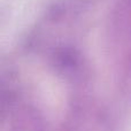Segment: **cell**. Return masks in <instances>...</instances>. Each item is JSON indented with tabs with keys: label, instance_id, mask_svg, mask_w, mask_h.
<instances>
[{
	"label": "cell",
	"instance_id": "cell-1",
	"mask_svg": "<svg viewBox=\"0 0 131 131\" xmlns=\"http://www.w3.org/2000/svg\"><path fill=\"white\" fill-rule=\"evenodd\" d=\"M60 131H114L107 109L85 93H76L69 105Z\"/></svg>",
	"mask_w": 131,
	"mask_h": 131
},
{
	"label": "cell",
	"instance_id": "cell-2",
	"mask_svg": "<svg viewBox=\"0 0 131 131\" xmlns=\"http://www.w3.org/2000/svg\"><path fill=\"white\" fill-rule=\"evenodd\" d=\"M109 46L120 69L131 62V0H120L108 20Z\"/></svg>",
	"mask_w": 131,
	"mask_h": 131
},
{
	"label": "cell",
	"instance_id": "cell-3",
	"mask_svg": "<svg viewBox=\"0 0 131 131\" xmlns=\"http://www.w3.org/2000/svg\"><path fill=\"white\" fill-rule=\"evenodd\" d=\"M54 72L71 85L81 88L89 81V67L82 52L71 44H59L50 53Z\"/></svg>",
	"mask_w": 131,
	"mask_h": 131
},
{
	"label": "cell",
	"instance_id": "cell-4",
	"mask_svg": "<svg viewBox=\"0 0 131 131\" xmlns=\"http://www.w3.org/2000/svg\"><path fill=\"white\" fill-rule=\"evenodd\" d=\"M6 118L8 131H48L43 114L32 105L18 104Z\"/></svg>",
	"mask_w": 131,
	"mask_h": 131
},
{
	"label": "cell",
	"instance_id": "cell-5",
	"mask_svg": "<svg viewBox=\"0 0 131 131\" xmlns=\"http://www.w3.org/2000/svg\"><path fill=\"white\" fill-rule=\"evenodd\" d=\"M120 84L124 93L131 95V62L120 69Z\"/></svg>",
	"mask_w": 131,
	"mask_h": 131
}]
</instances>
